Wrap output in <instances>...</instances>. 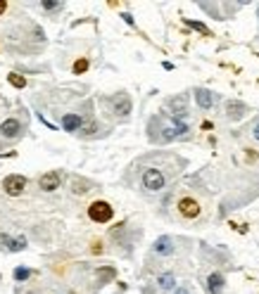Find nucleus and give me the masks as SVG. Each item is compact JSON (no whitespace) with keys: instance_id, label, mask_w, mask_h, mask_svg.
Instances as JSON below:
<instances>
[{"instance_id":"obj_1","label":"nucleus","mask_w":259,"mask_h":294,"mask_svg":"<svg viewBox=\"0 0 259 294\" xmlns=\"http://www.w3.org/2000/svg\"><path fill=\"white\" fill-rule=\"evenodd\" d=\"M185 164L188 162H185L183 157H179V154H171V152H150V154L136 159L129 166L126 178L133 176V181H129V183L140 195L157 197V195L167 192L169 185L181 176Z\"/></svg>"},{"instance_id":"obj_2","label":"nucleus","mask_w":259,"mask_h":294,"mask_svg":"<svg viewBox=\"0 0 259 294\" xmlns=\"http://www.w3.org/2000/svg\"><path fill=\"white\" fill-rule=\"evenodd\" d=\"M188 130L190 129L183 121H179L174 114H157V116L150 119L148 124V138L157 145H164V143H171V140L185 138Z\"/></svg>"},{"instance_id":"obj_3","label":"nucleus","mask_w":259,"mask_h":294,"mask_svg":"<svg viewBox=\"0 0 259 294\" xmlns=\"http://www.w3.org/2000/svg\"><path fill=\"white\" fill-rule=\"evenodd\" d=\"M171 211L179 220L193 223L204 216V200L202 195L193 187H181L174 197H171Z\"/></svg>"},{"instance_id":"obj_4","label":"nucleus","mask_w":259,"mask_h":294,"mask_svg":"<svg viewBox=\"0 0 259 294\" xmlns=\"http://www.w3.org/2000/svg\"><path fill=\"white\" fill-rule=\"evenodd\" d=\"M24 130H26V124L21 119H17V116H10V119H5L0 124V138L7 140V143H15V140H19L24 135Z\"/></svg>"},{"instance_id":"obj_5","label":"nucleus","mask_w":259,"mask_h":294,"mask_svg":"<svg viewBox=\"0 0 259 294\" xmlns=\"http://www.w3.org/2000/svg\"><path fill=\"white\" fill-rule=\"evenodd\" d=\"M88 219L93 223H110L114 219V209H112L110 202H102V200H98V202H93L88 206Z\"/></svg>"},{"instance_id":"obj_6","label":"nucleus","mask_w":259,"mask_h":294,"mask_svg":"<svg viewBox=\"0 0 259 294\" xmlns=\"http://www.w3.org/2000/svg\"><path fill=\"white\" fill-rule=\"evenodd\" d=\"M110 111L114 116H119V119H126L131 114V97L126 92H117V95H112L110 100Z\"/></svg>"},{"instance_id":"obj_7","label":"nucleus","mask_w":259,"mask_h":294,"mask_svg":"<svg viewBox=\"0 0 259 294\" xmlns=\"http://www.w3.org/2000/svg\"><path fill=\"white\" fill-rule=\"evenodd\" d=\"M24 187H26V178H24V176H7V178L2 181V190H5L10 197H19V195L24 192Z\"/></svg>"},{"instance_id":"obj_8","label":"nucleus","mask_w":259,"mask_h":294,"mask_svg":"<svg viewBox=\"0 0 259 294\" xmlns=\"http://www.w3.org/2000/svg\"><path fill=\"white\" fill-rule=\"evenodd\" d=\"M152 252H155L157 257H171V254H176V238H171V235H162V238L155 242Z\"/></svg>"},{"instance_id":"obj_9","label":"nucleus","mask_w":259,"mask_h":294,"mask_svg":"<svg viewBox=\"0 0 259 294\" xmlns=\"http://www.w3.org/2000/svg\"><path fill=\"white\" fill-rule=\"evenodd\" d=\"M60 183H62V173L60 171H50V173H45V176L38 178V187L43 192H55L57 187H60Z\"/></svg>"},{"instance_id":"obj_10","label":"nucleus","mask_w":259,"mask_h":294,"mask_svg":"<svg viewBox=\"0 0 259 294\" xmlns=\"http://www.w3.org/2000/svg\"><path fill=\"white\" fill-rule=\"evenodd\" d=\"M217 92L207 91V88H195V102H198V107L200 110H212L214 105H217Z\"/></svg>"},{"instance_id":"obj_11","label":"nucleus","mask_w":259,"mask_h":294,"mask_svg":"<svg viewBox=\"0 0 259 294\" xmlns=\"http://www.w3.org/2000/svg\"><path fill=\"white\" fill-rule=\"evenodd\" d=\"M155 285H157V290H159V292H174V290H176V273L167 271V273L157 276Z\"/></svg>"},{"instance_id":"obj_12","label":"nucleus","mask_w":259,"mask_h":294,"mask_svg":"<svg viewBox=\"0 0 259 294\" xmlns=\"http://www.w3.org/2000/svg\"><path fill=\"white\" fill-rule=\"evenodd\" d=\"M223 285H226V282H223L221 273H209V276H207V282H204V287H207L209 294H221Z\"/></svg>"},{"instance_id":"obj_13","label":"nucleus","mask_w":259,"mask_h":294,"mask_svg":"<svg viewBox=\"0 0 259 294\" xmlns=\"http://www.w3.org/2000/svg\"><path fill=\"white\" fill-rule=\"evenodd\" d=\"M169 107L174 110V116H185L188 114V95H179L169 100Z\"/></svg>"},{"instance_id":"obj_14","label":"nucleus","mask_w":259,"mask_h":294,"mask_svg":"<svg viewBox=\"0 0 259 294\" xmlns=\"http://www.w3.org/2000/svg\"><path fill=\"white\" fill-rule=\"evenodd\" d=\"M247 111H250V110H247L242 102H228V105H226V116H228L231 121H238V119H242Z\"/></svg>"},{"instance_id":"obj_15","label":"nucleus","mask_w":259,"mask_h":294,"mask_svg":"<svg viewBox=\"0 0 259 294\" xmlns=\"http://www.w3.org/2000/svg\"><path fill=\"white\" fill-rule=\"evenodd\" d=\"M247 135H250V138H252V140L259 145V116L252 121V124H250V126H247Z\"/></svg>"},{"instance_id":"obj_16","label":"nucleus","mask_w":259,"mask_h":294,"mask_svg":"<svg viewBox=\"0 0 259 294\" xmlns=\"http://www.w3.org/2000/svg\"><path fill=\"white\" fill-rule=\"evenodd\" d=\"M40 7L48 10V12H55V10H62L64 7V2H40Z\"/></svg>"},{"instance_id":"obj_17","label":"nucleus","mask_w":259,"mask_h":294,"mask_svg":"<svg viewBox=\"0 0 259 294\" xmlns=\"http://www.w3.org/2000/svg\"><path fill=\"white\" fill-rule=\"evenodd\" d=\"M10 83H12L15 88H24V86H26V81H24L21 76H17V74H10Z\"/></svg>"},{"instance_id":"obj_18","label":"nucleus","mask_w":259,"mask_h":294,"mask_svg":"<svg viewBox=\"0 0 259 294\" xmlns=\"http://www.w3.org/2000/svg\"><path fill=\"white\" fill-rule=\"evenodd\" d=\"M188 24H190V26H193V29H198V31H202L204 36H209V31H207V29H204L202 24H198V21H188Z\"/></svg>"},{"instance_id":"obj_19","label":"nucleus","mask_w":259,"mask_h":294,"mask_svg":"<svg viewBox=\"0 0 259 294\" xmlns=\"http://www.w3.org/2000/svg\"><path fill=\"white\" fill-rule=\"evenodd\" d=\"M171 294H193V292H190V290H188L185 285H181V287H176V290H174Z\"/></svg>"},{"instance_id":"obj_20","label":"nucleus","mask_w":259,"mask_h":294,"mask_svg":"<svg viewBox=\"0 0 259 294\" xmlns=\"http://www.w3.org/2000/svg\"><path fill=\"white\" fill-rule=\"evenodd\" d=\"M5 10H7V2H5V0H0V17L5 15Z\"/></svg>"},{"instance_id":"obj_21","label":"nucleus","mask_w":259,"mask_h":294,"mask_svg":"<svg viewBox=\"0 0 259 294\" xmlns=\"http://www.w3.org/2000/svg\"><path fill=\"white\" fill-rule=\"evenodd\" d=\"M257 10H259V7H257Z\"/></svg>"}]
</instances>
